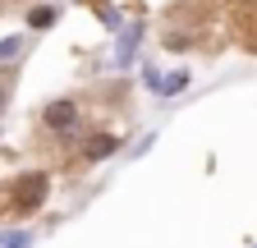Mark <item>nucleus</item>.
Here are the masks:
<instances>
[{
	"label": "nucleus",
	"instance_id": "3",
	"mask_svg": "<svg viewBox=\"0 0 257 248\" xmlns=\"http://www.w3.org/2000/svg\"><path fill=\"white\" fill-rule=\"evenodd\" d=\"M115 147H119V143H115L110 134H96V138H87V147H83V157H87V161H101V157H110Z\"/></svg>",
	"mask_w": 257,
	"mask_h": 248
},
{
	"label": "nucleus",
	"instance_id": "1",
	"mask_svg": "<svg viewBox=\"0 0 257 248\" xmlns=\"http://www.w3.org/2000/svg\"><path fill=\"white\" fill-rule=\"evenodd\" d=\"M46 198V175H23L14 184V211H32V207H42Z\"/></svg>",
	"mask_w": 257,
	"mask_h": 248
},
{
	"label": "nucleus",
	"instance_id": "6",
	"mask_svg": "<svg viewBox=\"0 0 257 248\" xmlns=\"http://www.w3.org/2000/svg\"><path fill=\"white\" fill-rule=\"evenodd\" d=\"M14 51H19V37H10V42H0V55H5V60H10Z\"/></svg>",
	"mask_w": 257,
	"mask_h": 248
},
{
	"label": "nucleus",
	"instance_id": "2",
	"mask_svg": "<svg viewBox=\"0 0 257 248\" xmlns=\"http://www.w3.org/2000/svg\"><path fill=\"white\" fill-rule=\"evenodd\" d=\"M42 119H46V129H55V134H69L74 124H78V110H74V101H51Z\"/></svg>",
	"mask_w": 257,
	"mask_h": 248
},
{
	"label": "nucleus",
	"instance_id": "4",
	"mask_svg": "<svg viewBox=\"0 0 257 248\" xmlns=\"http://www.w3.org/2000/svg\"><path fill=\"white\" fill-rule=\"evenodd\" d=\"M184 87H188V74H166V78L156 83L161 97H175V92H184Z\"/></svg>",
	"mask_w": 257,
	"mask_h": 248
},
{
	"label": "nucleus",
	"instance_id": "5",
	"mask_svg": "<svg viewBox=\"0 0 257 248\" xmlns=\"http://www.w3.org/2000/svg\"><path fill=\"white\" fill-rule=\"evenodd\" d=\"M28 23H32V28H51V23H55V10H32Z\"/></svg>",
	"mask_w": 257,
	"mask_h": 248
}]
</instances>
